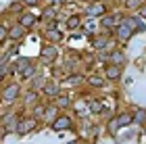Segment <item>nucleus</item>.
Segmentation results:
<instances>
[{
	"instance_id": "nucleus-1",
	"label": "nucleus",
	"mask_w": 146,
	"mask_h": 144,
	"mask_svg": "<svg viewBox=\"0 0 146 144\" xmlns=\"http://www.w3.org/2000/svg\"><path fill=\"white\" fill-rule=\"evenodd\" d=\"M15 69L23 75V80H29V77L36 73L34 65H31V61H27V58H19V63H17V67H15Z\"/></svg>"
},
{
	"instance_id": "nucleus-2",
	"label": "nucleus",
	"mask_w": 146,
	"mask_h": 144,
	"mask_svg": "<svg viewBox=\"0 0 146 144\" xmlns=\"http://www.w3.org/2000/svg\"><path fill=\"white\" fill-rule=\"evenodd\" d=\"M131 121H134V113H121L115 121H111V127H113V129H117V127H125V125H129Z\"/></svg>"
},
{
	"instance_id": "nucleus-3",
	"label": "nucleus",
	"mask_w": 146,
	"mask_h": 144,
	"mask_svg": "<svg viewBox=\"0 0 146 144\" xmlns=\"http://www.w3.org/2000/svg\"><path fill=\"white\" fill-rule=\"evenodd\" d=\"M71 119L69 117H58V119H54L52 121V129L54 132H63V129H71Z\"/></svg>"
},
{
	"instance_id": "nucleus-4",
	"label": "nucleus",
	"mask_w": 146,
	"mask_h": 144,
	"mask_svg": "<svg viewBox=\"0 0 146 144\" xmlns=\"http://www.w3.org/2000/svg\"><path fill=\"white\" fill-rule=\"evenodd\" d=\"M40 54H42V58H44L46 63H54V61H56V54H58V52H56V48H54V46H44Z\"/></svg>"
},
{
	"instance_id": "nucleus-5",
	"label": "nucleus",
	"mask_w": 146,
	"mask_h": 144,
	"mask_svg": "<svg viewBox=\"0 0 146 144\" xmlns=\"http://www.w3.org/2000/svg\"><path fill=\"white\" fill-rule=\"evenodd\" d=\"M2 94H4V96H2V100H4V102H13V100H15V98L19 96V86H15V84H13V86H9Z\"/></svg>"
},
{
	"instance_id": "nucleus-6",
	"label": "nucleus",
	"mask_w": 146,
	"mask_h": 144,
	"mask_svg": "<svg viewBox=\"0 0 146 144\" xmlns=\"http://www.w3.org/2000/svg\"><path fill=\"white\" fill-rule=\"evenodd\" d=\"M88 13L90 17H100V15H104V4L102 2H94V4H90L88 6Z\"/></svg>"
},
{
	"instance_id": "nucleus-7",
	"label": "nucleus",
	"mask_w": 146,
	"mask_h": 144,
	"mask_svg": "<svg viewBox=\"0 0 146 144\" xmlns=\"http://www.w3.org/2000/svg\"><path fill=\"white\" fill-rule=\"evenodd\" d=\"M115 29H117V36H119V40H129V38H131V34H134V29H129L127 25H123V23H119Z\"/></svg>"
},
{
	"instance_id": "nucleus-8",
	"label": "nucleus",
	"mask_w": 146,
	"mask_h": 144,
	"mask_svg": "<svg viewBox=\"0 0 146 144\" xmlns=\"http://www.w3.org/2000/svg\"><path fill=\"white\" fill-rule=\"evenodd\" d=\"M104 75H107L109 80H119V77H121V67H119V65H109L107 71H104Z\"/></svg>"
},
{
	"instance_id": "nucleus-9",
	"label": "nucleus",
	"mask_w": 146,
	"mask_h": 144,
	"mask_svg": "<svg viewBox=\"0 0 146 144\" xmlns=\"http://www.w3.org/2000/svg\"><path fill=\"white\" fill-rule=\"evenodd\" d=\"M34 125H36L34 119H23V121L17 125V132H19V134H27V132H31V129H34Z\"/></svg>"
},
{
	"instance_id": "nucleus-10",
	"label": "nucleus",
	"mask_w": 146,
	"mask_h": 144,
	"mask_svg": "<svg viewBox=\"0 0 146 144\" xmlns=\"http://www.w3.org/2000/svg\"><path fill=\"white\" fill-rule=\"evenodd\" d=\"M46 38H48L50 42H61L63 40V34L56 27H48V29H46Z\"/></svg>"
},
{
	"instance_id": "nucleus-11",
	"label": "nucleus",
	"mask_w": 146,
	"mask_h": 144,
	"mask_svg": "<svg viewBox=\"0 0 146 144\" xmlns=\"http://www.w3.org/2000/svg\"><path fill=\"white\" fill-rule=\"evenodd\" d=\"M19 23H21V27H31V25L36 23V17L31 15V13H25V15H21V19H19Z\"/></svg>"
},
{
	"instance_id": "nucleus-12",
	"label": "nucleus",
	"mask_w": 146,
	"mask_h": 144,
	"mask_svg": "<svg viewBox=\"0 0 146 144\" xmlns=\"http://www.w3.org/2000/svg\"><path fill=\"white\" fill-rule=\"evenodd\" d=\"M117 21H119V17H115V15H107V17H102L100 25H102V27H113V25L117 27Z\"/></svg>"
},
{
	"instance_id": "nucleus-13",
	"label": "nucleus",
	"mask_w": 146,
	"mask_h": 144,
	"mask_svg": "<svg viewBox=\"0 0 146 144\" xmlns=\"http://www.w3.org/2000/svg\"><path fill=\"white\" fill-rule=\"evenodd\" d=\"M6 36L13 38V40H19V38H23V36H25V29H23V27H13V29L6 31Z\"/></svg>"
},
{
	"instance_id": "nucleus-14",
	"label": "nucleus",
	"mask_w": 146,
	"mask_h": 144,
	"mask_svg": "<svg viewBox=\"0 0 146 144\" xmlns=\"http://www.w3.org/2000/svg\"><path fill=\"white\" fill-rule=\"evenodd\" d=\"M69 96L65 94V96H56V109H65V107H69Z\"/></svg>"
},
{
	"instance_id": "nucleus-15",
	"label": "nucleus",
	"mask_w": 146,
	"mask_h": 144,
	"mask_svg": "<svg viewBox=\"0 0 146 144\" xmlns=\"http://www.w3.org/2000/svg\"><path fill=\"white\" fill-rule=\"evenodd\" d=\"M46 94H50V96H58V86H54V84H46Z\"/></svg>"
},
{
	"instance_id": "nucleus-16",
	"label": "nucleus",
	"mask_w": 146,
	"mask_h": 144,
	"mask_svg": "<svg viewBox=\"0 0 146 144\" xmlns=\"http://www.w3.org/2000/svg\"><path fill=\"white\" fill-rule=\"evenodd\" d=\"M79 25V17H69L67 19V29H77Z\"/></svg>"
},
{
	"instance_id": "nucleus-17",
	"label": "nucleus",
	"mask_w": 146,
	"mask_h": 144,
	"mask_svg": "<svg viewBox=\"0 0 146 144\" xmlns=\"http://www.w3.org/2000/svg\"><path fill=\"white\" fill-rule=\"evenodd\" d=\"M111 63H113V65H115V63L121 65V63H123V54H121V52H113V54H111Z\"/></svg>"
},
{
	"instance_id": "nucleus-18",
	"label": "nucleus",
	"mask_w": 146,
	"mask_h": 144,
	"mask_svg": "<svg viewBox=\"0 0 146 144\" xmlns=\"http://www.w3.org/2000/svg\"><path fill=\"white\" fill-rule=\"evenodd\" d=\"M90 111H92V113H102V104L96 102V100H92L90 102Z\"/></svg>"
},
{
	"instance_id": "nucleus-19",
	"label": "nucleus",
	"mask_w": 146,
	"mask_h": 144,
	"mask_svg": "<svg viewBox=\"0 0 146 144\" xmlns=\"http://www.w3.org/2000/svg\"><path fill=\"white\" fill-rule=\"evenodd\" d=\"M140 4H142V0H125V6H127V9H138Z\"/></svg>"
},
{
	"instance_id": "nucleus-20",
	"label": "nucleus",
	"mask_w": 146,
	"mask_h": 144,
	"mask_svg": "<svg viewBox=\"0 0 146 144\" xmlns=\"http://www.w3.org/2000/svg\"><path fill=\"white\" fill-rule=\"evenodd\" d=\"M44 19H46V21H48V19H54V11H52V9H46L44 11V15H42Z\"/></svg>"
},
{
	"instance_id": "nucleus-21",
	"label": "nucleus",
	"mask_w": 146,
	"mask_h": 144,
	"mask_svg": "<svg viewBox=\"0 0 146 144\" xmlns=\"http://www.w3.org/2000/svg\"><path fill=\"white\" fill-rule=\"evenodd\" d=\"M104 44H107V40H104V38H98V40L94 42V46L96 48H104Z\"/></svg>"
},
{
	"instance_id": "nucleus-22",
	"label": "nucleus",
	"mask_w": 146,
	"mask_h": 144,
	"mask_svg": "<svg viewBox=\"0 0 146 144\" xmlns=\"http://www.w3.org/2000/svg\"><path fill=\"white\" fill-rule=\"evenodd\" d=\"M6 31H9V29H6V27H2V25H0V42H2L4 38H6Z\"/></svg>"
},
{
	"instance_id": "nucleus-23",
	"label": "nucleus",
	"mask_w": 146,
	"mask_h": 144,
	"mask_svg": "<svg viewBox=\"0 0 146 144\" xmlns=\"http://www.w3.org/2000/svg\"><path fill=\"white\" fill-rule=\"evenodd\" d=\"M44 111H46L44 107H36V111H34V115H36V117H40V115L44 113Z\"/></svg>"
},
{
	"instance_id": "nucleus-24",
	"label": "nucleus",
	"mask_w": 146,
	"mask_h": 144,
	"mask_svg": "<svg viewBox=\"0 0 146 144\" xmlns=\"http://www.w3.org/2000/svg\"><path fill=\"white\" fill-rule=\"evenodd\" d=\"M25 100H27V102H34V100H36V94H34V92H29V96L25 98Z\"/></svg>"
},
{
	"instance_id": "nucleus-25",
	"label": "nucleus",
	"mask_w": 146,
	"mask_h": 144,
	"mask_svg": "<svg viewBox=\"0 0 146 144\" xmlns=\"http://www.w3.org/2000/svg\"><path fill=\"white\" fill-rule=\"evenodd\" d=\"M138 121H140V123L144 121V113H142V111H138Z\"/></svg>"
},
{
	"instance_id": "nucleus-26",
	"label": "nucleus",
	"mask_w": 146,
	"mask_h": 144,
	"mask_svg": "<svg viewBox=\"0 0 146 144\" xmlns=\"http://www.w3.org/2000/svg\"><path fill=\"white\" fill-rule=\"evenodd\" d=\"M23 2H25V4H36L38 0H23Z\"/></svg>"
},
{
	"instance_id": "nucleus-27",
	"label": "nucleus",
	"mask_w": 146,
	"mask_h": 144,
	"mask_svg": "<svg viewBox=\"0 0 146 144\" xmlns=\"http://www.w3.org/2000/svg\"><path fill=\"white\" fill-rule=\"evenodd\" d=\"M50 2H52V4H61L63 0H50Z\"/></svg>"
},
{
	"instance_id": "nucleus-28",
	"label": "nucleus",
	"mask_w": 146,
	"mask_h": 144,
	"mask_svg": "<svg viewBox=\"0 0 146 144\" xmlns=\"http://www.w3.org/2000/svg\"><path fill=\"white\" fill-rule=\"evenodd\" d=\"M71 144H75V142H71Z\"/></svg>"
}]
</instances>
